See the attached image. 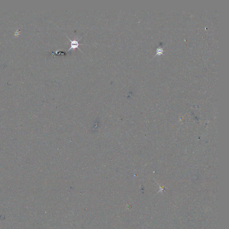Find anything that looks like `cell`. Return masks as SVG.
Returning <instances> with one entry per match:
<instances>
[{"mask_svg": "<svg viewBox=\"0 0 229 229\" xmlns=\"http://www.w3.org/2000/svg\"><path fill=\"white\" fill-rule=\"evenodd\" d=\"M66 36L67 37L69 40L71 42V44H70V48H69V50H68V51L67 52H68L70 50H71V49H75L77 48L79 49V50H80L81 52V50L79 48L78 46L80 45H84V44H79V43H78V42L80 41L81 39H79L78 40H70L67 36Z\"/></svg>", "mask_w": 229, "mask_h": 229, "instance_id": "1", "label": "cell"}]
</instances>
